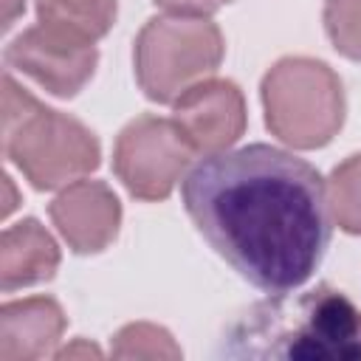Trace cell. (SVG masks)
<instances>
[{
  "label": "cell",
  "instance_id": "8",
  "mask_svg": "<svg viewBox=\"0 0 361 361\" xmlns=\"http://www.w3.org/2000/svg\"><path fill=\"white\" fill-rule=\"evenodd\" d=\"M172 118L195 155L231 149L245 133V99L228 79H203L172 102Z\"/></svg>",
  "mask_w": 361,
  "mask_h": 361
},
{
  "label": "cell",
  "instance_id": "4",
  "mask_svg": "<svg viewBox=\"0 0 361 361\" xmlns=\"http://www.w3.org/2000/svg\"><path fill=\"white\" fill-rule=\"evenodd\" d=\"M265 127L293 149L327 147L344 124V87L338 73L310 56H285L262 76Z\"/></svg>",
  "mask_w": 361,
  "mask_h": 361
},
{
  "label": "cell",
  "instance_id": "5",
  "mask_svg": "<svg viewBox=\"0 0 361 361\" xmlns=\"http://www.w3.org/2000/svg\"><path fill=\"white\" fill-rule=\"evenodd\" d=\"M226 54L223 34L209 17L158 14L135 37L133 62L138 87L149 102L172 104L192 85L209 79Z\"/></svg>",
  "mask_w": 361,
  "mask_h": 361
},
{
  "label": "cell",
  "instance_id": "13",
  "mask_svg": "<svg viewBox=\"0 0 361 361\" xmlns=\"http://www.w3.org/2000/svg\"><path fill=\"white\" fill-rule=\"evenodd\" d=\"M333 223L347 234H361V152L344 158L327 180Z\"/></svg>",
  "mask_w": 361,
  "mask_h": 361
},
{
  "label": "cell",
  "instance_id": "10",
  "mask_svg": "<svg viewBox=\"0 0 361 361\" xmlns=\"http://www.w3.org/2000/svg\"><path fill=\"white\" fill-rule=\"evenodd\" d=\"M65 313L51 296H28L0 307V361H37L51 355L65 333Z\"/></svg>",
  "mask_w": 361,
  "mask_h": 361
},
{
  "label": "cell",
  "instance_id": "7",
  "mask_svg": "<svg viewBox=\"0 0 361 361\" xmlns=\"http://www.w3.org/2000/svg\"><path fill=\"white\" fill-rule=\"evenodd\" d=\"M6 62L59 99H73L96 73V42L73 39L45 25L25 28L6 48Z\"/></svg>",
  "mask_w": 361,
  "mask_h": 361
},
{
  "label": "cell",
  "instance_id": "15",
  "mask_svg": "<svg viewBox=\"0 0 361 361\" xmlns=\"http://www.w3.org/2000/svg\"><path fill=\"white\" fill-rule=\"evenodd\" d=\"M324 28L341 56L361 62V0H324Z\"/></svg>",
  "mask_w": 361,
  "mask_h": 361
},
{
  "label": "cell",
  "instance_id": "11",
  "mask_svg": "<svg viewBox=\"0 0 361 361\" xmlns=\"http://www.w3.org/2000/svg\"><path fill=\"white\" fill-rule=\"evenodd\" d=\"M59 245L34 217L8 226L0 237V285L6 293L54 279Z\"/></svg>",
  "mask_w": 361,
  "mask_h": 361
},
{
  "label": "cell",
  "instance_id": "18",
  "mask_svg": "<svg viewBox=\"0 0 361 361\" xmlns=\"http://www.w3.org/2000/svg\"><path fill=\"white\" fill-rule=\"evenodd\" d=\"M23 11H25V3L23 0H3V28L8 31Z\"/></svg>",
  "mask_w": 361,
  "mask_h": 361
},
{
  "label": "cell",
  "instance_id": "1",
  "mask_svg": "<svg viewBox=\"0 0 361 361\" xmlns=\"http://www.w3.org/2000/svg\"><path fill=\"white\" fill-rule=\"evenodd\" d=\"M180 195L203 240L259 290L302 288L330 245L327 183L288 149L248 144L203 155Z\"/></svg>",
  "mask_w": 361,
  "mask_h": 361
},
{
  "label": "cell",
  "instance_id": "14",
  "mask_svg": "<svg viewBox=\"0 0 361 361\" xmlns=\"http://www.w3.org/2000/svg\"><path fill=\"white\" fill-rule=\"evenodd\" d=\"M113 358H147V361H161V358H180V347L175 344L172 333L152 324V322H133L124 324L110 344Z\"/></svg>",
  "mask_w": 361,
  "mask_h": 361
},
{
  "label": "cell",
  "instance_id": "3",
  "mask_svg": "<svg viewBox=\"0 0 361 361\" xmlns=\"http://www.w3.org/2000/svg\"><path fill=\"white\" fill-rule=\"evenodd\" d=\"M3 149L34 189H59L90 175L102 161L99 138L73 116L39 104L3 76Z\"/></svg>",
  "mask_w": 361,
  "mask_h": 361
},
{
  "label": "cell",
  "instance_id": "12",
  "mask_svg": "<svg viewBox=\"0 0 361 361\" xmlns=\"http://www.w3.org/2000/svg\"><path fill=\"white\" fill-rule=\"evenodd\" d=\"M39 25L73 39L99 42L116 23V0H34Z\"/></svg>",
  "mask_w": 361,
  "mask_h": 361
},
{
  "label": "cell",
  "instance_id": "16",
  "mask_svg": "<svg viewBox=\"0 0 361 361\" xmlns=\"http://www.w3.org/2000/svg\"><path fill=\"white\" fill-rule=\"evenodd\" d=\"M155 6H161L169 14H192V17H209L214 11H220L226 3L231 0H152Z\"/></svg>",
  "mask_w": 361,
  "mask_h": 361
},
{
  "label": "cell",
  "instance_id": "6",
  "mask_svg": "<svg viewBox=\"0 0 361 361\" xmlns=\"http://www.w3.org/2000/svg\"><path fill=\"white\" fill-rule=\"evenodd\" d=\"M195 149L183 138L175 118L138 116L116 138L113 172L138 200H166L186 175Z\"/></svg>",
  "mask_w": 361,
  "mask_h": 361
},
{
  "label": "cell",
  "instance_id": "17",
  "mask_svg": "<svg viewBox=\"0 0 361 361\" xmlns=\"http://www.w3.org/2000/svg\"><path fill=\"white\" fill-rule=\"evenodd\" d=\"M56 355H59V358H73V355H93V358H99L102 353H99V347H93V344H87V341H73L71 347L59 350Z\"/></svg>",
  "mask_w": 361,
  "mask_h": 361
},
{
  "label": "cell",
  "instance_id": "2",
  "mask_svg": "<svg viewBox=\"0 0 361 361\" xmlns=\"http://www.w3.org/2000/svg\"><path fill=\"white\" fill-rule=\"evenodd\" d=\"M223 353L231 358L361 361V307L333 285L274 293L226 330Z\"/></svg>",
  "mask_w": 361,
  "mask_h": 361
},
{
  "label": "cell",
  "instance_id": "9",
  "mask_svg": "<svg viewBox=\"0 0 361 361\" xmlns=\"http://www.w3.org/2000/svg\"><path fill=\"white\" fill-rule=\"evenodd\" d=\"M48 214L76 254H99L104 251L121 226V203L116 192L104 180L79 178L51 200Z\"/></svg>",
  "mask_w": 361,
  "mask_h": 361
},
{
  "label": "cell",
  "instance_id": "19",
  "mask_svg": "<svg viewBox=\"0 0 361 361\" xmlns=\"http://www.w3.org/2000/svg\"><path fill=\"white\" fill-rule=\"evenodd\" d=\"M3 189H6V203H3V217H8L17 206V192H14V183L8 175H3Z\"/></svg>",
  "mask_w": 361,
  "mask_h": 361
}]
</instances>
